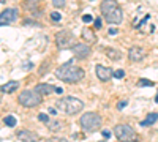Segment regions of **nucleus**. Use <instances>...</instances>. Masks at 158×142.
<instances>
[{
	"label": "nucleus",
	"instance_id": "473e14b6",
	"mask_svg": "<svg viewBox=\"0 0 158 142\" xmlns=\"http://www.w3.org/2000/svg\"><path fill=\"white\" fill-rule=\"evenodd\" d=\"M49 114H57V109H56V108H51V109H49Z\"/></svg>",
	"mask_w": 158,
	"mask_h": 142
},
{
	"label": "nucleus",
	"instance_id": "2f4dec72",
	"mask_svg": "<svg viewBox=\"0 0 158 142\" xmlns=\"http://www.w3.org/2000/svg\"><path fill=\"white\" fill-rule=\"evenodd\" d=\"M117 32H118L117 29H111V30H109V33H111V35H117Z\"/></svg>",
	"mask_w": 158,
	"mask_h": 142
},
{
	"label": "nucleus",
	"instance_id": "ddd939ff",
	"mask_svg": "<svg viewBox=\"0 0 158 142\" xmlns=\"http://www.w3.org/2000/svg\"><path fill=\"white\" fill-rule=\"evenodd\" d=\"M18 139L19 140H38V134L27 131V130H22V131H18Z\"/></svg>",
	"mask_w": 158,
	"mask_h": 142
},
{
	"label": "nucleus",
	"instance_id": "dca6fc26",
	"mask_svg": "<svg viewBox=\"0 0 158 142\" xmlns=\"http://www.w3.org/2000/svg\"><path fill=\"white\" fill-rule=\"evenodd\" d=\"M82 40H85L87 43H95L97 41V36H95V32H92L90 29H82Z\"/></svg>",
	"mask_w": 158,
	"mask_h": 142
},
{
	"label": "nucleus",
	"instance_id": "aec40b11",
	"mask_svg": "<svg viewBox=\"0 0 158 142\" xmlns=\"http://www.w3.org/2000/svg\"><path fill=\"white\" fill-rule=\"evenodd\" d=\"M48 126H49V130L51 131H60L62 130V123L60 122H48Z\"/></svg>",
	"mask_w": 158,
	"mask_h": 142
},
{
	"label": "nucleus",
	"instance_id": "393cba45",
	"mask_svg": "<svg viewBox=\"0 0 158 142\" xmlns=\"http://www.w3.org/2000/svg\"><path fill=\"white\" fill-rule=\"evenodd\" d=\"M138 85H147V87H152L153 82H152V81H147V79H141V81L138 82Z\"/></svg>",
	"mask_w": 158,
	"mask_h": 142
},
{
	"label": "nucleus",
	"instance_id": "7ed1b4c3",
	"mask_svg": "<svg viewBox=\"0 0 158 142\" xmlns=\"http://www.w3.org/2000/svg\"><path fill=\"white\" fill-rule=\"evenodd\" d=\"M56 108H57V111L67 114V115H76L84 109V103L74 96H65L57 101Z\"/></svg>",
	"mask_w": 158,
	"mask_h": 142
},
{
	"label": "nucleus",
	"instance_id": "423d86ee",
	"mask_svg": "<svg viewBox=\"0 0 158 142\" xmlns=\"http://www.w3.org/2000/svg\"><path fill=\"white\" fill-rule=\"evenodd\" d=\"M114 136H115L118 140L128 142V140H133V139L136 137V133H135V130H133L130 125H117V126L114 128Z\"/></svg>",
	"mask_w": 158,
	"mask_h": 142
},
{
	"label": "nucleus",
	"instance_id": "f3484780",
	"mask_svg": "<svg viewBox=\"0 0 158 142\" xmlns=\"http://www.w3.org/2000/svg\"><path fill=\"white\" fill-rule=\"evenodd\" d=\"M106 55L111 60H120L122 59V52L117 51V49H114V47H106Z\"/></svg>",
	"mask_w": 158,
	"mask_h": 142
},
{
	"label": "nucleus",
	"instance_id": "b1692460",
	"mask_svg": "<svg viewBox=\"0 0 158 142\" xmlns=\"http://www.w3.org/2000/svg\"><path fill=\"white\" fill-rule=\"evenodd\" d=\"M38 120L43 122V123H48V122H49V115L44 114V112H41V114H38Z\"/></svg>",
	"mask_w": 158,
	"mask_h": 142
},
{
	"label": "nucleus",
	"instance_id": "39448f33",
	"mask_svg": "<svg viewBox=\"0 0 158 142\" xmlns=\"http://www.w3.org/2000/svg\"><path fill=\"white\" fill-rule=\"evenodd\" d=\"M43 101V95L36 92V90H24L19 93V104L24 108H36L41 104Z\"/></svg>",
	"mask_w": 158,
	"mask_h": 142
},
{
	"label": "nucleus",
	"instance_id": "f8f14e48",
	"mask_svg": "<svg viewBox=\"0 0 158 142\" xmlns=\"http://www.w3.org/2000/svg\"><path fill=\"white\" fill-rule=\"evenodd\" d=\"M95 73H97V77L101 82H108L112 77V70L108 68V67H103V65H97L95 67Z\"/></svg>",
	"mask_w": 158,
	"mask_h": 142
},
{
	"label": "nucleus",
	"instance_id": "a878e982",
	"mask_svg": "<svg viewBox=\"0 0 158 142\" xmlns=\"http://www.w3.org/2000/svg\"><path fill=\"white\" fill-rule=\"evenodd\" d=\"M92 21H94V18H92L90 14H84V16H82V22H85V24H90Z\"/></svg>",
	"mask_w": 158,
	"mask_h": 142
},
{
	"label": "nucleus",
	"instance_id": "f257e3e1",
	"mask_svg": "<svg viewBox=\"0 0 158 142\" xmlns=\"http://www.w3.org/2000/svg\"><path fill=\"white\" fill-rule=\"evenodd\" d=\"M56 76H57V79H60L62 82L76 84V82H79V81L84 79L85 71H84L82 68L73 65V62H67V63H63L60 68H57Z\"/></svg>",
	"mask_w": 158,
	"mask_h": 142
},
{
	"label": "nucleus",
	"instance_id": "0eeeda50",
	"mask_svg": "<svg viewBox=\"0 0 158 142\" xmlns=\"http://www.w3.org/2000/svg\"><path fill=\"white\" fill-rule=\"evenodd\" d=\"M73 40L74 36L70 30H62V32H57L56 33V44L59 49H67L73 44Z\"/></svg>",
	"mask_w": 158,
	"mask_h": 142
},
{
	"label": "nucleus",
	"instance_id": "9b49d317",
	"mask_svg": "<svg viewBox=\"0 0 158 142\" xmlns=\"http://www.w3.org/2000/svg\"><path fill=\"white\" fill-rule=\"evenodd\" d=\"M144 57H146V51L141 46H133L128 49V59L131 62H141Z\"/></svg>",
	"mask_w": 158,
	"mask_h": 142
},
{
	"label": "nucleus",
	"instance_id": "72a5a7b5",
	"mask_svg": "<svg viewBox=\"0 0 158 142\" xmlns=\"http://www.w3.org/2000/svg\"><path fill=\"white\" fill-rule=\"evenodd\" d=\"M32 67H33V63H27V65H25L24 68H25V70H29V68H32Z\"/></svg>",
	"mask_w": 158,
	"mask_h": 142
},
{
	"label": "nucleus",
	"instance_id": "f704fd0d",
	"mask_svg": "<svg viewBox=\"0 0 158 142\" xmlns=\"http://www.w3.org/2000/svg\"><path fill=\"white\" fill-rule=\"evenodd\" d=\"M155 101H156V103H158V93H156V96H155Z\"/></svg>",
	"mask_w": 158,
	"mask_h": 142
},
{
	"label": "nucleus",
	"instance_id": "6ab92c4d",
	"mask_svg": "<svg viewBox=\"0 0 158 142\" xmlns=\"http://www.w3.org/2000/svg\"><path fill=\"white\" fill-rule=\"evenodd\" d=\"M5 125L6 126H10V128H13V126H16V117H15V115H6V117H5Z\"/></svg>",
	"mask_w": 158,
	"mask_h": 142
},
{
	"label": "nucleus",
	"instance_id": "cd10ccee",
	"mask_svg": "<svg viewBox=\"0 0 158 142\" xmlns=\"http://www.w3.org/2000/svg\"><path fill=\"white\" fill-rule=\"evenodd\" d=\"M125 106H127V101H120V103L117 104V109H118V111H122Z\"/></svg>",
	"mask_w": 158,
	"mask_h": 142
},
{
	"label": "nucleus",
	"instance_id": "f03ea898",
	"mask_svg": "<svg viewBox=\"0 0 158 142\" xmlns=\"http://www.w3.org/2000/svg\"><path fill=\"white\" fill-rule=\"evenodd\" d=\"M100 10H101L103 18L109 24H120L123 19V11L115 0H103Z\"/></svg>",
	"mask_w": 158,
	"mask_h": 142
},
{
	"label": "nucleus",
	"instance_id": "7c9ffc66",
	"mask_svg": "<svg viewBox=\"0 0 158 142\" xmlns=\"http://www.w3.org/2000/svg\"><path fill=\"white\" fill-rule=\"evenodd\" d=\"M54 93L62 95V93H63V88H62V87H56V88H54Z\"/></svg>",
	"mask_w": 158,
	"mask_h": 142
},
{
	"label": "nucleus",
	"instance_id": "2eb2a0df",
	"mask_svg": "<svg viewBox=\"0 0 158 142\" xmlns=\"http://www.w3.org/2000/svg\"><path fill=\"white\" fill-rule=\"evenodd\" d=\"M19 88V82L18 81H10V82H6L5 85H2L0 87V90H2L3 93H13L15 90H18Z\"/></svg>",
	"mask_w": 158,
	"mask_h": 142
},
{
	"label": "nucleus",
	"instance_id": "5701e85b",
	"mask_svg": "<svg viewBox=\"0 0 158 142\" xmlns=\"http://www.w3.org/2000/svg\"><path fill=\"white\" fill-rule=\"evenodd\" d=\"M51 2H52V5H54L56 8H63L65 5H67L65 0H51Z\"/></svg>",
	"mask_w": 158,
	"mask_h": 142
},
{
	"label": "nucleus",
	"instance_id": "4468645a",
	"mask_svg": "<svg viewBox=\"0 0 158 142\" xmlns=\"http://www.w3.org/2000/svg\"><path fill=\"white\" fill-rule=\"evenodd\" d=\"M54 85H51V84H38L35 87L36 92H40L41 95H49V93H54Z\"/></svg>",
	"mask_w": 158,
	"mask_h": 142
},
{
	"label": "nucleus",
	"instance_id": "9d476101",
	"mask_svg": "<svg viewBox=\"0 0 158 142\" xmlns=\"http://www.w3.org/2000/svg\"><path fill=\"white\" fill-rule=\"evenodd\" d=\"M18 19V10L16 8H6L5 11L0 13V25L13 24Z\"/></svg>",
	"mask_w": 158,
	"mask_h": 142
},
{
	"label": "nucleus",
	"instance_id": "1a4fd4ad",
	"mask_svg": "<svg viewBox=\"0 0 158 142\" xmlns=\"http://www.w3.org/2000/svg\"><path fill=\"white\" fill-rule=\"evenodd\" d=\"M22 6H24V10H27L32 16H36V18L41 16V13H43L41 2H40V0H24Z\"/></svg>",
	"mask_w": 158,
	"mask_h": 142
},
{
	"label": "nucleus",
	"instance_id": "4be33fe9",
	"mask_svg": "<svg viewBox=\"0 0 158 142\" xmlns=\"http://www.w3.org/2000/svg\"><path fill=\"white\" fill-rule=\"evenodd\" d=\"M51 19L54 21V22H59V21L62 19V14H60L59 11H52V13H51Z\"/></svg>",
	"mask_w": 158,
	"mask_h": 142
},
{
	"label": "nucleus",
	"instance_id": "20e7f679",
	"mask_svg": "<svg viewBox=\"0 0 158 142\" xmlns=\"http://www.w3.org/2000/svg\"><path fill=\"white\" fill-rule=\"evenodd\" d=\"M101 123H103V120L97 112H85V114H82V117L79 119V125H81L82 131H85V133L97 131L98 128H101Z\"/></svg>",
	"mask_w": 158,
	"mask_h": 142
},
{
	"label": "nucleus",
	"instance_id": "c9c22d12",
	"mask_svg": "<svg viewBox=\"0 0 158 142\" xmlns=\"http://www.w3.org/2000/svg\"><path fill=\"white\" fill-rule=\"evenodd\" d=\"M6 2V0H0V3H5Z\"/></svg>",
	"mask_w": 158,
	"mask_h": 142
},
{
	"label": "nucleus",
	"instance_id": "bb28decb",
	"mask_svg": "<svg viewBox=\"0 0 158 142\" xmlns=\"http://www.w3.org/2000/svg\"><path fill=\"white\" fill-rule=\"evenodd\" d=\"M101 136H103L104 139H109V137H111V131H108V130H104V131H101Z\"/></svg>",
	"mask_w": 158,
	"mask_h": 142
},
{
	"label": "nucleus",
	"instance_id": "c756f323",
	"mask_svg": "<svg viewBox=\"0 0 158 142\" xmlns=\"http://www.w3.org/2000/svg\"><path fill=\"white\" fill-rule=\"evenodd\" d=\"M24 25H38L40 27V24H36L35 21H24Z\"/></svg>",
	"mask_w": 158,
	"mask_h": 142
},
{
	"label": "nucleus",
	"instance_id": "6e6552de",
	"mask_svg": "<svg viewBox=\"0 0 158 142\" xmlns=\"http://www.w3.org/2000/svg\"><path fill=\"white\" fill-rule=\"evenodd\" d=\"M71 52L74 54V57H77V59H81V60H82V59L90 57L92 49H90V46L85 44V43H76V44L71 46Z\"/></svg>",
	"mask_w": 158,
	"mask_h": 142
},
{
	"label": "nucleus",
	"instance_id": "c85d7f7f",
	"mask_svg": "<svg viewBox=\"0 0 158 142\" xmlns=\"http://www.w3.org/2000/svg\"><path fill=\"white\" fill-rule=\"evenodd\" d=\"M94 22H95V29H101V19L100 18H97Z\"/></svg>",
	"mask_w": 158,
	"mask_h": 142
},
{
	"label": "nucleus",
	"instance_id": "a211bd4d",
	"mask_svg": "<svg viewBox=\"0 0 158 142\" xmlns=\"http://www.w3.org/2000/svg\"><path fill=\"white\" fill-rule=\"evenodd\" d=\"M156 120H158V114H156V112H152V114H149L147 117H146V120L141 122V126H150V125H153Z\"/></svg>",
	"mask_w": 158,
	"mask_h": 142
},
{
	"label": "nucleus",
	"instance_id": "412c9836",
	"mask_svg": "<svg viewBox=\"0 0 158 142\" xmlns=\"http://www.w3.org/2000/svg\"><path fill=\"white\" fill-rule=\"evenodd\" d=\"M112 76L115 79H123L125 77V71L123 70H117V71H112Z\"/></svg>",
	"mask_w": 158,
	"mask_h": 142
}]
</instances>
